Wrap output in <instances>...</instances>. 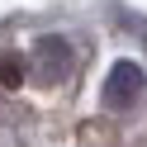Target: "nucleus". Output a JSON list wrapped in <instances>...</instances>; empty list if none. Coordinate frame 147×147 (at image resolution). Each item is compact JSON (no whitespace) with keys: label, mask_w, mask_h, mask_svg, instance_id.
Wrapping results in <instances>:
<instances>
[{"label":"nucleus","mask_w":147,"mask_h":147,"mask_svg":"<svg viewBox=\"0 0 147 147\" xmlns=\"http://www.w3.org/2000/svg\"><path fill=\"white\" fill-rule=\"evenodd\" d=\"M71 71V43L67 38H38L33 43V76L43 86H57Z\"/></svg>","instance_id":"1"},{"label":"nucleus","mask_w":147,"mask_h":147,"mask_svg":"<svg viewBox=\"0 0 147 147\" xmlns=\"http://www.w3.org/2000/svg\"><path fill=\"white\" fill-rule=\"evenodd\" d=\"M138 95H142V67L138 62H114V71L105 81V105L109 109H128Z\"/></svg>","instance_id":"2"},{"label":"nucleus","mask_w":147,"mask_h":147,"mask_svg":"<svg viewBox=\"0 0 147 147\" xmlns=\"http://www.w3.org/2000/svg\"><path fill=\"white\" fill-rule=\"evenodd\" d=\"M24 81V62L10 57V52H0V90H14Z\"/></svg>","instance_id":"3"}]
</instances>
